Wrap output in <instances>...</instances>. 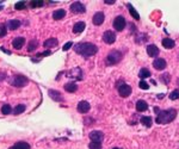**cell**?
Wrapping results in <instances>:
<instances>
[{
	"mask_svg": "<svg viewBox=\"0 0 179 149\" xmlns=\"http://www.w3.org/2000/svg\"><path fill=\"white\" fill-rule=\"evenodd\" d=\"M74 50H75V53L80 54L85 57H89V56H93L97 54L98 47L92 43H78L74 45Z\"/></svg>",
	"mask_w": 179,
	"mask_h": 149,
	"instance_id": "obj_1",
	"label": "cell"
},
{
	"mask_svg": "<svg viewBox=\"0 0 179 149\" xmlns=\"http://www.w3.org/2000/svg\"><path fill=\"white\" fill-rule=\"evenodd\" d=\"M177 116V111L174 109H169V110H165V111H160L156 118H155V122L158 124H167L171 123Z\"/></svg>",
	"mask_w": 179,
	"mask_h": 149,
	"instance_id": "obj_2",
	"label": "cell"
},
{
	"mask_svg": "<svg viewBox=\"0 0 179 149\" xmlns=\"http://www.w3.org/2000/svg\"><path fill=\"white\" fill-rule=\"evenodd\" d=\"M121 59H122V54H121V52H118V50H112V52H110L109 55H107L106 64H116V63H118V62L121 61Z\"/></svg>",
	"mask_w": 179,
	"mask_h": 149,
	"instance_id": "obj_3",
	"label": "cell"
},
{
	"mask_svg": "<svg viewBox=\"0 0 179 149\" xmlns=\"http://www.w3.org/2000/svg\"><path fill=\"white\" fill-rule=\"evenodd\" d=\"M10 82H11V85H13L16 87H23V86L27 85V78L24 75H16L12 78Z\"/></svg>",
	"mask_w": 179,
	"mask_h": 149,
	"instance_id": "obj_4",
	"label": "cell"
},
{
	"mask_svg": "<svg viewBox=\"0 0 179 149\" xmlns=\"http://www.w3.org/2000/svg\"><path fill=\"white\" fill-rule=\"evenodd\" d=\"M125 25H127V22H125L124 17L117 16V17L114 19V27H115L116 31H122V30L125 27Z\"/></svg>",
	"mask_w": 179,
	"mask_h": 149,
	"instance_id": "obj_5",
	"label": "cell"
},
{
	"mask_svg": "<svg viewBox=\"0 0 179 149\" xmlns=\"http://www.w3.org/2000/svg\"><path fill=\"white\" fill-rule=\"evenodd\" d=\"M103 41H104L106 44L115 43V41H116V34H115L114 31L107 30V31L104 32V35H103Z\"/></svg>",
	"mask_w": 179,
	"mask_h": 149,
	"instance_id": "obj_6",
	"label": "cell"
},
{
	"mask_svg": "<svg viewBox=\"0 0 179 149\" xmlns=\"http://www.w3.org/2000/svg\"><path fill=\"white\" fill-rule=\"evenodd\" d=\"M89 137L91 139L92 142H97V143H102V141L104 140V134L98 130H94V131H91L89 135Z\"/></svg>",
	"mask_w": 179,
	"mask_h": 149,
	"instance_id": "obj_7",
	"label": "cell"
},
{
	"mask_svg": "<svg viewBox=\"0 0 179 149\" xmlns=\"http://www.w3.org/2000/svg\"><path fill=\"white\" fill-rule=\"evenodd\" d=\"M118 93H119V96L121 97L127 98V97H129L131 94V87H130L129 85H127V84H122V85L118 87Z\"/></svg>",
	"mask_w": 179,
	"mask_h": 149,
	"instance_id": "obj_8",
	"label": "cell"
},
{
	"mask_svg": "<svg viewBox=\"0 0 179 149\" xmlns=\"http://www.w3.org/2000/svg\"><path fill=\"white\" fill-rule=\"evenodd\" d=\"M71 11L73 13H85L86 9H85V6L81 2L75 1V2H73L71 5Z\"/></svg>",
	"mask_w": 179,
	"mask_h": 149,
	"instance_id": "obj_9",
	"label": "cell"
},
{
	"mask_svg": "<svg viewBox=\"0 0 179 149\" xmlns=\"http://www.w3.org/2000/svg\"><path fill=\"white\" fill-rule=\"evenodd\" d=\"M153 67L158 70L165 69V68H166V60H165V59H161V57L155 59L154 62H153Z\"/></svg>",
	"mask_w": 179,
	"mask_h": 149,
	"instance_id": "obj_10",
	"label": "cell"
},
{
	"mask_svg": "<svg viewBox=\"0 0 179 149\" xmlns=\"http://www.w3.org/2000/svg\"><path fill=\"white\" fill-rule=\"evenodd\" d=\"M104 19H105L104 13H103V12H97V13H94L92 22H93L94 25H102V24L104 23Z\"/></svg>",
	"mask_w": 179,
	"mask_h": 149,
	"instance_id": "obj_11",
	"label": "cell"
},
{
	"mask_svg": "<svg viewBox=\"0 0 179 149\" xmlns=\"http://www.w3.org/2000/svg\"><path fill=\"white\" fill-rule=\"evenodd\" d=\"M77 109H78V111H79L80 114H86V112H89V111H90V109H91V105H90L87 101L82 100V101H80V103L78 104Z\"/></svg>",
	"mask_w": 179,
	"mask_h": 149,
	"instance_id": "obj_12",
	"label": "cell"
},
{
	"mask_svg": "<svg viewBox=\"0 0 179 149\" xmlns=\"http://www.w3.org/2000/svg\"><path fill=\"white\" fill-rule=\"evenodd\" d=\"M48 94L49 97L55 100V101H63V96L59 92V91H55V89H50L49 92H48Z\"/></svg>",
	"mask_w": 179,
	"mask_h": 149,
	"instance_id": "obj_13",
	"label": "cell"
},
{
	"mask_svg": "<svg viewBox=\"0 0 179 149\" xmlns=\"http://www.w3.org/2000/svg\"><path fill=\"white\" fill-rule=\"evenodd\" d=\"M159 48L156 47V45H154V44H149L148 47H147V54L151 56V57H155V56H158L159 55Z\"/></svg>",
	"mask_w": 179,
	"mask_h": 149,
	"instance_id": "obj_14",
	"label": "cell"
},
{
	"mask_svg": "<svg viewBox=\"0 0 179 149\" xmlns=\"http://www.w3.org/2000/svg\"><path fill=\"white\" fill-rule=\"evenodd\" d=\"M25 43V38L24 37H16L13 41H12V44H13V48L16 49H20Z\"/></svg>",
	"mask_w": 179,
	"mask_h": 149,
	"instance_id": "obj_15",
	"label": "cell"
},
{
	"mask_svg": "<svg viewBox=\"0 0 179 149\" xmlns=\"http://www.w3.org/2000/svg\"><path fill=\"white\" fill-rule=\"evenodd\" d=\"M85 27H86V24H85L84 22H78V23L74 24V27H73V32H74V34H80V32H82V31L85 30Z\"/></svg>",
	"mask_w": 179,
	"mask_h": 149,
	"instance_id": "obj_16",
	"label": "cell"
},
{
	"mask_svg": "<svg viewBox=\"0 0 179 149\" xmlns=\"http://www.w3.org/2000/svg\"><path fill=\"white\" fill-rule=\"evenodd\" d=\"M65 16H66V11L63 9L56 10V11H54L53 12V18L55 20H60V19H62Z\"/></svg>",
	"mask_w": 179,
	"mask_h": 149,
	"instance_id": "obj_17",
	"label": "cell"
},
{
	"mask_svg": "<svg viewBox=\"0 0 179 149\" xmlns=\"http://www.w3.org/2000/svg\"><path fill=\"white\" fill-rule=\"evenodd\" d=\"M148 109V104L144 101V100H139L137 103H136V110L139 111V112H143V111H146Z\"/></svg>",
	"mask_w": 179,
	"mask_h": 149,
	"instance_id": "obj_18",
	"label": "cell"
},
{
	"mask_svg": "<svg viewBox=\"0 0 179 149\" xmlns=\"http://www.w3.org/2000/svg\"><path fill=\"white\" fill-rule=\"evenodd\" d=\"M20 22L18 20V19H12V20H9V23H7V27H9L10 30H17L18 27H20Z\"/></svg>",
	"mask_w": 179,
	"mask_h": 149,
	"instance_id": "obj_19",
	"label": "cell"
},
{
	"mask_svg": "<svg viewBox=\"0 0 179 149\" xmlns=\"http://www.w3.org/2000/svg\"><path fill=\"white\" fill-rule=\"evenodd\" d=\"M57 44H59V41L56 38H49V39H47L44 43H43V45H44L45 48H54Z\"/></svg>",
	"mask_w": 179,
	"mask_h": 149,
	"instance_id": "obj_20",
	"label": "cell"
},
{
	"mask_svg": "<svg viewBox=\"0 0 179 149\" xmlns=\"http://www.w3.org/2000/svg\"><path fill=\"white\" fill-rule=\"evenodd\" d=\"M162 47L166 49H172L174 47V41L171 38H164L162 39Z\"/></svg>",
	"mask_w": 179,
	"mask_h": 149,
	"instance_id": "obj_21",
	"label": "cell"
},
{
	"mask_svg": "<svg viewBox=\"0 0 179 149\" xmlns=\"http://www.w3.org/2000/svg\"><path fill=\"white\" fill-rule=\"evenodd\" d=\"M10 149H30V144L27 142H17L15 146H12Z\"/></svg>",
	"mask_w": 179,
	"mask_h": 149,
	"instance_id": "obj_22",
	"label": "cell"
},
{
	"mask_svg": "<svg viewBox=\"0 0 179 149\" xmlns=\"http://www.w3.org/2000/svg\"><path fill=\"white\" fill-rule=\"evenodd\" d=\"M65 89H66L67 92H69V93H73V92H75V91L78 89V86H77L74 82H68V84L65 85Z\"/></svg>",
	"mask_w": 179,
	"mask_h": 149,
	"instance_id": "obj_23",
	"label": "cell"
},
{
	"mask_svg": "<svg viewBox=\"0 0 179 149\" xmlns=\"http://www.w3.org/2000/svg\"><path fill=\"white\" fill-rule=\"evenodd\" d=\"M127 6H128V10H129L130 14L133 16V18H134V19H136V20H139V19H140V14H139V13H137V11H136V10L133 7V5H131V4H128Z\"/></svg>",
	"mask_w": 179,
	"mask_h": 149,
	"instance_id": "obj_24",
	"label": "cell"
},
{
	"mask_svg": "<svg viewBox=\"0 0 179 149\" xmlns=\"http://www.w3.org/2000/svg\"><path fill=\"white\" fill-rule=\"evenodd\" d=\"M140 122L142 123L144 126H151L152 125V117H149V116H143L141 117V119H140Z\"/></svg>",
	"mask_w": 179,
	"mask_h": 149,
	"instance_id": "obj_25",
	"label": "cell"
},
{
	"mask_svg": "<svg viewBox=\"0 0 179 149\" xmlns=\"http://www.w3.org/2000/svg\"><path fill=\"white\" fill-rule=\"evenodd\" d=\"M139 77L142 80L146 79V78H149L151 77V72L147 69V68H142V69L140 70V73H139Z\"/></svg>",
	"mask_w": 179,
	"mask_h": 149,
	"instance_id": "obj_26",
	"label": "cell"
},
{
	"mask_svg": "<svg viewBox=\"0 0 179 149\" xmlns=\"http://www.w3.org/2000/svg\"><path fill=\"white\" fill-rule=\"evenodd\" d=\"M24 111H25V105H23V104H19L13 109V114H20Z\"/></svg>",
	"mask_w": 179,
	"mask_h": 149,
	"instance_id": "obj_27",
	"label": "cell"
},
{
	"mask_svg": "<svg viewBox=\"0 0 179 149\" xmlns=\"http://www.w3.org/2000/svg\"><path fill=\"white\" fill-rule=\"evenodd\" d=\"M1 112H2V114H10L11 112H12V107L10 105H2V107H1Z\"/></svg>",
	"mask_w": 179,
	"mask_h": 149,
	"instance_id": "obj_28",
	"label": "cell"
},
{
	"mask_svg": "<svg viewBox=\"0 0 179 149\" xmlns=\"http://www.w3.org/2000/svg\"><path fill=\"white\" fill-rule=\"evenodd\" d=\"M37 45H38V43H37V41H36V39L31 41L30 44H29V47H27V50H29V52H34V50H36Z\"/></svg>",
	"mask_w": 179,
	"mask_h": 149,
	"instance_id": "obj_29",
	"label": "cell"
},
{
	"mask_svg": "<svg viewBox=\"0 0 179 149\" xmlns=\"http://www.w3.org/2000/svg\"><path fill=\"white\" fill-rule=\"evenodd\" d=\"M170 99L171 100H176V99H179V89H174L172 93L170 94Z\"/></svg>",
	"mask_w": 179,
	"mask_h": 149,
	"instance_id": "obj_30",
	"label": "cell"
},
{
	"mask_svg": "<svg viewBox=\"0 0 179 149\" xmlns=\"http://www.w3.org/2000/svg\"><path fill=\"white\" fill-rule=\"evenodd\" d=\"M90 149H102V144L100 143H97V142H91L89 144Z\"/></svg>",
	"mask_w": 179,
	"mask_h": 149,
	"instance_id": "obj_31",
	"label": "cell"
},
{
	"mask_svg": "<svg viewBox=\"0 0 179 149\" xmlns=\"http://www.w3.org/2000/svg\"><path fill=\"white\" fill-rule=\"evenodd\" d=\"M15 9H16V10L25 9V2H24V1H19V2H17V4L15 5Z\"/></svg>",
	"mask_w": 179,
	"mask_h": 149,
	"instance_id": "obj_32",
	"label": "cell"
},
{
	"mask_svg": "<svg viewBox=\"0 0 179 149\" xmlns=\"http://www.w3.org/2000/svg\"><path fill=\"white\" fill-rule=\"evenodd\" d=\"M139 86H140V88H142V89H148V88H149V85H148L144 80H141V81H140Z\"/></svg>",
	"mask_w": 179,
	"mask_h": 149,
	"instance_id": "obj_33",
	"label": "cell"
},
{
	"mask_svg": "<svg viewBox=\"0 0 179 149\" xmlns=\"http://www.w3.org/2000/svg\"><path fill=\"white\" fill-rule=\"evenodd\" d=\"M31 7H40L43 6V1H31Z\"/></svg>",
	"mask_w": 179,
	"mask_h": 149,
	"instance_id": "obj_34",
	"label": "cell"
},
{
	"mask_svg": "<svg viewBox=\"0 0 179 149\" xmlns=\"http://www.w3.org/2000/svg\"><path fill=\"white\" fill-rule=\"evenodd\" d=\"M72 45H73V42H67V43L63 45L62 50H63V52H67V50H68V49L71 48Z\"/></svg>",
	"mask_w": 179,
	"mask_h": 149,
	"instance_id": "obj_35",
	"label": "cell"
},
{
	"mask_svg": "<svg viewBox=\"0 0 179 149\" xmlns=\"http://www.w3.org/2000/svg\"><path fill=\"white\" fill-rule=\"evenodd\" d=\"M5 35H6V27L0 24V36H5Z\"/></svg>",
	"mask_w": 179,
	"mask_h": 149,
	"instance_id": "obj_36",
	"label": "cell"
},
{
	"mask_svg": "<svg viewBox=\"0 0 179 149\" xmlns=\"http://www.w3.org/2000/svg\"><path fill=\"white\" fill-rule=\"evenodd\" d=\"M104 2H105V4H109V5H112V4H115L116 1H115V0H105Z\"/></svg>",
	"mask_w": 179,
	"mask_h": 149,
	"instance_id": "obj_37",
	"label": "cell"
},
{
	"mask_svg": "<svg viewBox=\"0 0 179 149\" xmlns=\"http://www.w3.org/2000/svg\"><path fill=\"white\" fill-rule=\"evenodd\" d=\"M6 78V74L5 73H2V74H0V81H2V80H5Z\"/></svg>",
	"mask_w": 179,
	"mask_h": 149,
	"instance_id": "obj_38",
	"label": "cell"
},
{
	"mask_svg": "<svg viewBox=\"0 0 179 149\" xmlns=\"http://www.w3.org/2000/svg\"><path fill=\"white\" fill-rule=\"evenodd\" d=\"M162 97H164V94H159L158 96V99H162Z\"/></svg>",
	"mask_w": 179,
	"mask_h": 149,
	"instance_id": "obj_39",
	"label": "cell"
},
{
	"mask_svg": "<svg viewBox=\"0 0 179 149\" xmlns=\"http://www.w3.org/2000/svg\"><path fill=\"white\" fill-rule=\"evenodd\" d=\"M114 149H119V148H114Z\"/></svg>",
	"mask_w": 179,
	"mask_h": 149,
	"instance_id": "obj_40",
	"label": "cell"
}]
</instances>
